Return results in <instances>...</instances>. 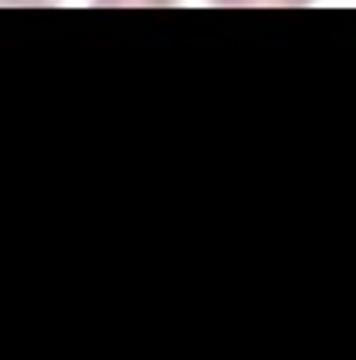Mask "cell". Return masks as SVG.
<instances>
[{
	"mask_svg": "<svg viewBox=\"0 0 356 360\" xmlns=\"http://www.w3.org/2000/svg\"><path fill=\"white\" fill-rule=\"evenodd\" d=\"M218 8H306L310 0H210Z\"/></svg>",
	"mask_w": 356,
	"mask_h": 360,
	"instance_id": "obj_1",
	"label": "cell"
}]
</instances>
